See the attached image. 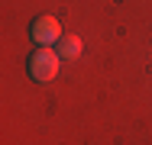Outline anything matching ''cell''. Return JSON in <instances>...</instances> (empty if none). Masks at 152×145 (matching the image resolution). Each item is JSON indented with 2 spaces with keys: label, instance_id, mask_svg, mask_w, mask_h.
<instances>
[{
  "label": "cell",
  "instance_id": "1",
  "mask_svg": "<svg viewBox=\"0 0 152 145\" xmlns=\"http://www.w3.org/2000/svg\"><path fill=\"white\" fill-rule=\"evenodd\" d=\"M29 74L36 81H52L55 74H58V52H52V49H36L29 55Z\"/></svg>",
  "mask_w": 152,
  "mask_h": 145
},
{
  "label": "cell",
  "instance_id": "3",
  "mask_svg": "<svg viewBox=\"0 0 152 145\" xmlns=\"http://www.w3.org/2000/svg\"><path fill=\"white\" fill-rule=\"evenodd\" d=\"M81 55V39L78 36H65L58 42V58H78Z\"/></svg>",
  "mask_w": 152,
  "mask_h": 145
},
{
  "label": "cell",
  "instance_id": "2",
  "mask_svg": "<svg viewBox=\"0 0 152 145\" xmlns=\"http://www.w3.org/2000/svg\"><path fill=\"white\" fill-rule=\"evenodd\" d=\"M29 32H32V42H39V49H52V42H61V26L55 16H39Z\"/></svg>",
  "mask_w": 152,
  "mask_h": 145
}]
</instances>
